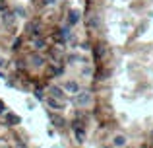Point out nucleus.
<instances>
[{"label": "nucleus", "instance_id": "obj_1", "mask_svg": "<svg viewBox=\"0 0 153 148\" xmlns=\"http://www.w3.org/2000/svg\"><path fill=\"white\" fill-rule=\"evenodd\" d=\"M74 101L78 103L79 107H83V105H87V103L91 101V94H89V92H78L76 98H74Z\"/></svg>", "mask_w": 153, "mask_h": 148}, {"label": "nucleus", "instance_id": "obj_2", "mask_svg": "<svg viewBox=\"0 0 153 148\" xmlns=\"http://www.w3.org/2000/svg\"><path fill=\"white\" fill-rule=\"evenodd\" d=\"M45 103H47V107H51L52 111H60V109H62V101L56 99V98H52V95H47Z\"/></svg>", "mask_w": 153, "mask_h": 148}, {"label": "nucleus", "instance_id": "obj_3", "mask_svg": "<svg viewBox=\"0 0 153 148\" xmlns=\"http://www.w3.org/2000/svg\"><path fill=\"white\" fill-rule=\"evenodd\" d=\"M49 119H51V123L56 127V129H62V127L66 125V121H64L60 115H56V113H49Z\"/></svg>", "mask_w": 153, "mask_h": 148}, {"label": "nucleus", "instance_id": "obj_4", "mask_svg": "<svg viewBox=\"0 0 153 148\" xmlns=\"http://www.w3.org/2000/svg\"><path fill=\"white\" fill-rule=\"evenodd\" d=\"M49 92H51V95H52V98L60 99V101L64 99V90H62L60 86H51V88H49Z\"/></svg>", "mask_w": 153, "mask_h": 148}, {"label": "nucleus", "instance_id": "obj_5", "mask_svg": "<svg viewBox=\"0 0 153 148\" xmlns=\"http://www.w3.org/2000/svg\"><path fill=\"white\" fill-rule=\"evenodd\" d=\"M74 137H76V140H78V142H83V140H85V131H83V127L74 125Z\"/></svg>", "mask_w": 153, "mask_h": 148}, {"label": "nucleus", "instance_id": "obj_6", "mask_svg": "<svg viewBox=\"0 0 153 148\" xmlns=\"http://www.w3.org/2000/svg\"><path fill=\"white\" fill-rule=\"evenodd\" d=\"M79 22V14L78 12H68V26H76V23Z\"/></svg>", "mask_w": 153, "mask_h": 148}, {"label": "nucleus", "instance_id": "obj_7", "mask_svg": "<svg viewBox=\"0 0 153 148\" xmlns=\"http://www.w3.org/2000/svg\"><path fill=\"white\" fill-rule=\"evenodd\" d=\"M64 90L72 92V94H78V92H79V86H78L76 82H72V80H68V82L64 84Z\"/></svg>", "mask_w": 153, "mask_h": 148}, {"label": "nucleus", "instance_id": "obj_8", "mask_svg": "<svg viewBox=\"0 0 153 148\" xmlns=\"http://www.w3.org/2000/svg\"><path fill=\"white\" fill-rule=\"evenodd\" d=\"M19 121H22V119H19V115H16V113H8L6 115V123L8 125H18Z\"/></svg>", "mask_w": 153, "mask_h": 148}, {"label": "nucleus", "instance_id": "obj_9", "mask_svg": "<svg viewBox=\"0 0 153 148\" xmlns=\"http://www.w3.org/2000/svg\"><path fill=\"white\" fill-rule=\"evenodd\" d=\"M112 144H114L116 148L124 146V144H126V137H122V134H118V137H114V140H112Z\"/></svg>", "mask_w": 153, "mask_h": 148}, {"label": "nucleus", "instance_id": "obj_10", "mask_svg": "<svg viewBox=\"0 0 153 148\" xmlns=\"http://www.w3.org/2000/svg\"><path fill=\"white\" fill-rule=\"evenodd\" d=\"M35 98H37V99H43V92L37 90V92H35Z\"/></svg>", "mask_w": 153, "mask_h": 148}, {"label": "nucleus", "instance_id": "obj_11", "mask_svg": "<svg viewBox=\"0 0 153 148\" xmlns=\"http://www.w3.org/2000/svg\"><path fill=\"white\" fill-rule=\"evenodd\" d=\"M6 111V105H4V101H0V113H4Z\"/></svg>", "mask_w": 153, "mask_h": 148}, {"label": "nucleus", "instance_id": "obj_12", "mask_svg": "<svg viewBox=\"0 0 153 148\" xmlns=\"http://www.w3.org/2000/svg\"><path fill=\"white\" fill-rule=\"evenodd\" d=\"M151 138H153V131H151Z\"/></svg>", "mask_w": 153, "mask_h": 148}]
</instances>
